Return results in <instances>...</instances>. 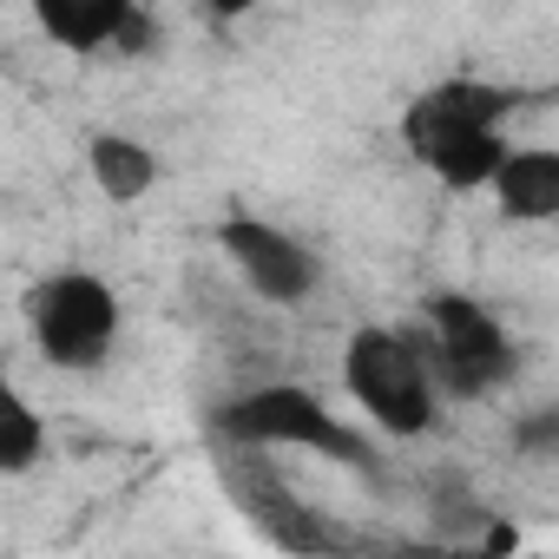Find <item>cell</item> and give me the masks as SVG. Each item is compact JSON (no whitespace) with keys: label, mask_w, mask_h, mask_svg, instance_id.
Segmentation results:
<instances>
[{"label":"cell","mask_w":559,"mask_h":559,"mask_svg":"<svg viewBox=\"0 0 559 559\" xmlns=\"http://www.w3.org/2000/svg\"><path fill=\"white\" fill-rule=\"evenodd\" d=\"M211 421H217V435H224L230 448H310V454H330V461H343V467H356V474H376V467H382L376 448H369L349 421H336V415H330L310 389H297V382L250 389V395L224 402Z\"/></svg>","instance_id":"6da1fadb"},{"label":"cell","mask_w":559,"mask_h":559,"mask_svg":"<svg viewBox=\"0 0 559 559\" xmlns=\"http://www.w3.org/2000/svg\"><path fill=\"white\" fill-rule=\"evenodd\" d=\"M27 330L47 362L60 369H99L119 343V297L93 270H60L27 290Z\"/></svg>","instance_id":"7a4b0ae2"},{"label":"cell","mask_w":559,"mask_h":559,"mask_svg":"<svg viewBox=\"0 0 559 559\" xmlns=\"http://www.w3.org/2000/svg\"><path fill=\"white\" fill-rule=\"evenodd\" d=\"M343 382L349 395L402 441L435 428V376L421 369V349L395 330H356L349 356H343Z\"/></svg>","instance_id":"3957f363"},{"label":"cell","mask_w":559,"mask_h":559,"mask_svg":"<svg viewBox=\"0 0 559 559\" xmlns=\"http://www.w3.org/2000/svg\"><path fill=\"white\" fill-rule=\"evenodd\" d=\"M428 336H435V369L461 402H474V395H487L513 376V343H507L500 317H487L461 290L428 297Z\"/></svg>","instance_id":"277c9868"},{"label":"cell","mask_w":559,"mask_h":559,"mask_svg":"<svg viewBox=\"0 0 559 559\" xmlns=\"http://www.w3.org/2000/svg\"><path fill=\"white\" fill-rule=\"evenodd\" d=\"M217 467H224L230 500L263 526L270 546H284V552H297V559H330V552H336V539H330V526L317 520V507L297 500V487L276 474L257 448H230V441H224Z\"/></svg>","instance_id":"5b68a950"},{"label":"cell","mask_w":559,"mask_h":559,"mask_svg":"<svg viewBox=\"0 0 559 559\" xmlns=\"http://www.w3.org/2000/svg\"><path fill=\"white\" fill-rule=\"evenodd\" d=\"M217 243H224V257L237 263V276L263 297V304H276V310H290V304H304L310 290H317V257H310V243H297L290 230H276V224H257V217H224L217 224Z\"/></svg>","instance_id":"8992f818"},{"label":"cell","mask_w":559,"mask_h":559,"mask_svg":"<svg viewBox=\"0 0 559 559\" xmlns=\"http://www.w3.org/2000/svg\"><path fill=\"white\" fill-rule=\"evenodd\" d=\"M507 112H513V93H507V86H487V80H441V86H428V93L408 106L402 139H408V152L428 165L435 152H448V145H461V139H487Z\"/></svg>","instance_id":"52a82bcc"},{"label":"cell","mask_w":559,"mask_h":559,"mask_svg":"<svg viewBox=\"0 0 559 559\" xmlns=\"http://www.w3.org/2000/svg\"><path fill=\"white\" fill-rule=\"evenodd\" d=\"M493 198H500V211L520 217V224L559 217V152H546V145L507 152L500 171H493Z\"/></svg>","instance_id":"ba28073f"},{"label":"cell","mask_w":559,"mask_h":559,"mask_svg":"<svg viewBox=\"0 0 559 559\" xmlns=\"http://www.w3.org/2000/svg\"><path fill=\"white\" fill-rule=\"evenodd\" d=\"M126 8H132V0H40L34 21L67 53H106L119 21H126Z\"/></svg>","instance_id":"9c48e42d"},{"label":"cell","mask_w":559,"mask_h":559,"mask_svg":"<svg viewBox=\"0 0 559 559\" xmlns=\"http://www.w3.org/2000/svg\"><path fill=\"white\" fill-rule=\"evenodd\" d=\"M86 171H93V185H99L112 204H139V198L158 185V158H152L139 139H119V132L86 139Z\"/></svg>","instance_id":"30bf717a"},{"label":"cell","mask_w":559,"mask_h":559,"mask_svg":"<svg viewBox=\"0 0 559 559\" xmlns=\"http://www.w3.org/2000/svg\"><path fill=\"white\" fill-rule=\"evenodd\" d=\"M47 454V428H40V415H34V402L0 376V474H21V467H34Z\"/></svg>","instance_id":"8fae6325"},{"label":"cell","mask_w":559,"mask_h":559,"mask_svg":"<svg viewBox=\"0 0 559 559\" xmlns=\"http://www.w3.org/2000/svg\"><path fill=\"white\" fill-rule=\"evenodd\" d=\"M500 158H507V145H500V132H487V139H461V145L435 152L428 171H435L441 185H454V191H474V185H493Z\"/></svg>","instance_id":"7c38bea8"},{"label":"cell","mask_w":559,"mask_h":559,"mask_svg":"<svg viewBox=\"0 0 559 559\" xmlns=\"http://www.w3.org/2000/svg\"><path fill=\"white\" fill-rule=\"evenodd\" d=\"M158 14L152 8H126V21H119V34H112V47L106 53H119V60H145V53H158Z\"/></svg>","instance_id":"4fadbf2b"},{"label":"cell","mask_w":559,"mask_h":559,"mask_svg":"<svg viewBox=\"0 0 559 559\" xmlns=\"http://www.w3.org/2000/svg\"><path fill=\"white\" fill-rule=\"evenodd\" d=\"M520 441H533V448H546V441H552V415H533V421L520 428Z\"/></svg>","instance_id":"5bb4252c"}]
</instances>
